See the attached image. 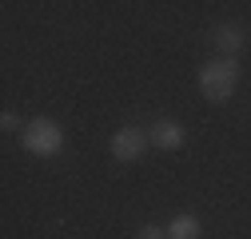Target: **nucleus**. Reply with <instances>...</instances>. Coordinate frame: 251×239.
<instances>
[{"label":"nucleus","instance_id":"nucleus-1","mask_svg":"<svg viewBox=\"0 0 251 239\" xmlns=\"http://www.w3.org/2000/svg\"><path fill=\"white\" fill-rule=\"evenodd\" d=\"M235 88H239V60L219 56L200 68V92L207 104H227L235 96Z\"/></svg>","mask_w":251,"mask_h":239},{"label":"nucleus","instance_id":"nucleus-2","mask_svg":"<svg viewBox=\"0 0 251 239\" xmlns=\"http://www.w3.org/2000/svg\"><path fill=\"white\" fill-rule=\"evenodd\" d=\"M20 143H24V152L48 160V156H56L60 147H64V128H60L56 120H48V116H36V120H28V128L20 132Z\"/></svg>","mask_w":251,"mask_h":239},{"label":"nucleus","instance_id":"nucleus-3","mask_svg":"<svg viewBox=\"0 0 251 239\" xmlns=\"http://www.w3.org/2000/svg\"><path fill=\"white\" fill-rule=\"evenodd\" d=\"M148 143H151V136H148V128H116V136H112V160H120V164H136L144 152H148Z\"/></svg>","mask_w":251,"mask_h":239},{"label":"nucleus","instance_id":"nucleus-4","mask_svg":"<svg viewBox=\"0 0 251 239\" xmlns=\"http://www.w3.org/2000/svg\"><path fill=\"white\" fill-rule=\"evenodd\" d=\"M148 136H151V147H160V152H179L183 147V140H187V132H183V124L179 120H155V124L148 128Z\"/></svg>","mask_w":251,"mask_h":239},{"label":"nucleus","instance_id":"nucleus-5","mask_svg":"<svg viewBox=\"0 0 251 239\" xmlns=\"http://www.w3.org/2000/svg\"><path fill=\"white\" fill-rule=\"evenodd\" d=\"M211 40H215V48L224 52L227 60H235V56L243 52V44H247V32H243V24H235V20H224V24H215Z\"/></svg>","mask_w":251,"mask_h":239},{"label":"nucleus","instance_id":"nucleus-6","mask_svg":"<svg viewBox=\"0 0 251 239\" xmlns=\"http://www.w3.org/2000/svg\"><path fill=\"white\" fill-rule=\"evenodd\" d=\"M200 235H203V227H200V219L192 212H179L168 223V239H200Z\"/></svg>","mask_w":251,"mask_h":239},{"label":"nucleus","instance_id":"nucleus-7","mask_svg":"<svg viewBox=\"0 0 251 239\" xmlns=\"http://www.w3.org/2000/svg\"><path fill=\"white\" fill-rule=\"evenodd\" d=\"M0 128H4V132H24L28 124H24V120H20L16 112H4V116H0Z\"/></svg>","mask_w":251,"mask_h":239},{"label":"nucleus","instance_id":"nucleus-8","mask_svg":"<svg viewBox=\"0 0 251 239\" xmlns=\"http://www.w3.org/2000/svg\"><path fill=\"white\" fill-rule=\"evenodd\" d=\"M136 239H168V227H155V223H144Z\"/></svg>","mask_w":251,"mask_h":239}]
</instances>
